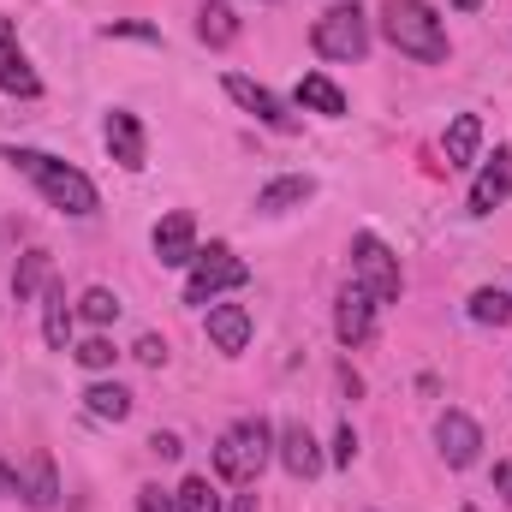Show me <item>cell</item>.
Listing matches in <instances>:
<instances>
[{
  "label": "cell",
  "mask_w": 512,
  "mask_h": 512,
  "mask_svg": "<svg viewBox=\"0 0 512 512\" xmlns=\"http://www.w3.org/2000/svg\"><path fill=\"white\" fill-rule=\"evenodd\" d=\"M0 161H12L54 209H66V215H96V185L78 173V167H66V161H54V155H42V149H0Z\"/></svg>",
  "instance_id": "6da1fadb"
},
{
  "label": "cell",
  "mask_w": 512,
  "mask_h": 512,
  "mask_svg": "<svg viewBox=\"0 0 512 512\" xmlns=\"http://www.w3.org/2000/svg\"><path fill=\"white\" fill-rule=\"evenodd\" d=\"M382 36L399 54L423 60V66H441L447 60V24L435 18L429 0H382Z\"/></svg>",
  "instance_id": "7a4b0ae2"
},
{
  "label": "cell",
  "mask_w": 512,
  "mask_h": 512,
  "mask_svg": "<svg viewBox=\"0 0 512 512\" xmlns=\"http://www.w3.org/2000/svg\"><path fill=\"white\" fill-rule=\"evenodd\" d=\"M268 453H274V429L262 417H245V423H233L215 441V471L227 483H256V471L268 465Z\"/></svg>",
  "instance_id": "3957f363"
},
{
  "label": "cell",
  "mask_w": 512,
  "mask_h": 512,
  "mask_svg": "<svg viewBox=\"0 0 512 512\" xmlns=\"http://www.w3.org/2000/svg\"><path fill=\"white\" fill-rule=\"evenodd\" d=\"M310 48L322 54V60H364L370 54V18L358 12V6H328L322 18H316V30H310Z\"/></svg>",
  "instance_id": "277c9868"
},
{
  "label": "cell",
  "mask_w": 512,
  "mask_h": 512,
  "mask_svg": "<svg viewBox=\"0 0 512 512\" xmlns=\"http://www.w3.org/2000/svg\"><path fill=\"white\" fill-rule=\"evenodd\" d=\"M245 280H251V268H245L239 256L227 251V245H209V251H197V262H191L185 304H215V292H233V286H245Z\"/></svg>",
  "instance_id": "5b68a950"
},
{
  "label": "cell",
  "mask_w": 512,
  "mask_h": 512,
  "mask_svg": "<svg viewBox=\"0 0 512 512\" xmlns=\"http://www.w3.org/2000/svg\"><path fill=\"white\" fill-rule=\"evenodd\" d=\"M352 268H358V286H364L376 304H393L399 286H405V280H399V256L387 251L376 233H358V239H352Z\"/></svg>",
  "instance_id": "8992f818"
},
{
  "label": "cell",
  "mask_w": 512,
  "mask_h": 512,
  "mask_svg": "<svg viewBox=\"0 0 512 512\" xmlns=\"http://www.w3.org/2000/svg\"><path fill=\"white\" fill-rule=\"evenodd\" d=\"M227 96H233L245 114H256V126H268V131H298V120L286 114V102H280L274 90H262L256 78H245V72H227Z\"/></svg>",
  "instance_id": "52a82bcc"
},
{
  "label": "cell",
  "mask_w": 512,
  "mask_h": 512,
  "mask_svg": "<svg viewBox=\"0 0 512 512\" xmlns=\"http://www.w3.org/2000/svg\"><path fill=\"white\" fill-rule=\"evenodd\" d=\"M435 441H441V459H447L453 471H465V465H477L483 429H477L465 411H441V417H435Z\"/></svg>",
  "instance_id": "ba28073f"
},
{
  "label": "cell",
  "mask_w": 512,
  "mask_h": 512,
  "mask_svg": "<svg viewBox=\"0 0 512 512\" xmlns=\"http://www.w3.org/2000/svg\"><path fill=\"white\" fill-rule=\"evenodd\" d=\"M334 334H340V346H364V340L376 334V298H370L364 286H346V292H340V304H334Z\"/></svg>",
  "instance_id": "9c48e42d"
},
{
  "label": "cell",
  "mask_w": 512,
  "mask_h": 512,
  "mask_svg": "<svg viewBox=\"0 0 512 512\" xmlns=\"http://www.w3.org/2000/svg\"><path fill=\"white\" fill-rule=\"evenodd\" d=\"M155 256H161V268H191L197 262V221H191V209H173L155 227Z\"/></svg>",
  "instance_id": "30bf717a"
},
{
  "label": "cell",
  "mask_w": 512,
  "mask_h": 512,
  "mask_svg": "<svg viewBox=\"0 0 512 512\" xmlns=\"http://www.w3.org/2000/svg\"><path fill=\"white\" fill-rule=\"evenodd\" d=\"M0 90L6 96H42V78L30 72V60H24V48H18V36H12V24L0 18Z\"/></svg>",
  "instance_id": "8fae6325"
},
{
  "label": "cell",
  "mask_w": 512,
  "mask_h": 512,
  "mask_svg": "<svg viewBox=\"0 0 512 512\" xmlns=\"http://www.w3.org/2000/svg\"><path fill=\"white\" fill-rule=\"evenodd\" d=\"M507 197H512V149H495V161L471 185V215H495Z\"/></svg>",
  "instance_id": "7c38bea8"
},
{
  "label": "cell",
  "mask_w": 512,
  "mask_h": 512,
  "mask_svg": "<svg viewBox=\"0 0 512 512\" xmlns=\"http://www.w3.org/2000/svg\"><path fill=\"white\" fill-rule=\"evenodd\" d=\"M209 340H215V352L239 358L251 346V310L245 304H209Z\"/></svg>",
  "instance_id": "4fadbf2b"
},
{
  "label": "cell",
  "mask_w": 512,
  "mask_h": 512,
  "mask_svg": "<svg viewBox=\"0 0 512 512\" xmlns=\"http://www.w3.org/2000/svg\"><path fill=\"white\" fill-rule=\"evenodd\" d=\"M280 465H286L292 477H316V471H322L316 435H310L304 423H286V429H280Z\"/></svg>",
  "instance_id": "5bb4252c"
},
{
  "label": "cell",
  "mask_w": 512,
  "mask_h": 512,
  "mask_svg": "<svg viewBox=\"0 0 512 512\" xmlns=\"http://www.w3.org/2000/svg\"><path fill=\"white\" fill-rule=\"evenodd\" d=\"M18 495L36 512H48L60 501V477H54V459H48V453H30V465H24V477H18Z\"/></svg>",
  "instance_id": "9a60e30c"
},
{
  "label": "cell",
  "mask_w": 512,
  "mask_h": 512,
  "mask_svg": "<svg viewBox=\"0 0 512 512\" xmlns=\"http://www.w3.org/2000/svg\"><path fill=\"white\" fill-rule=\"evenodd\" d=\"M108 149H114L120 167L137 173V167H143V120L126 114V108H114V114H108Z\"/></svg>",
  "instance_id": "2e32d148"
},
{
  "label": "cell",
  "mask_w": 512,
  "mask_h": 512,
  "mask_svg": "<svg viewBox=\"0 0 512 512\" xmlns=\"http://www.w3.org/2000/svg\"><path fill=\"white\" fill-rule=\"evenodd\" d=\"M310 197H316V179H310V173H286V179H274V185L256 191V209H262V215H280V209H298V203H310Z\"/></svg>",
  "instance_id": "e0dca14e"
},
{
  "label": "cell",
  "mask_w": 512,
  "mask_h": 512,
  "mask_svg": "<svg viewBox=\"0 0 512 512\" xmlns=\"http://www.w3.org/2000/svg\"><path fill=\"white\" fill-rule=\"evenodd\" d=\"M42 340H48L54 352L72 346V304H66V286H54V280H48V292H42Z\"/></svg>",
  "instance_id": "ac0fdd59"
},
{
  "label": "cell",
  "mask_w": 512,
  "mask_h": 512,
  "mask_svg": "<svg viewBox=\"0 0 512 512\" xmlns=\"http://www.w3.org/2000/svg\"><path fill=\"white\" fill-rule=\"evenodd\" d=\"M197 36H203L209 48L239 42V12H233L227 0H203V12H197Z\"/></svg>",
  "instance_id": "d6986e66"
},
{
  "label": "cell",
  "mask_w": 512,
  "mask_h": 512,
  "mask_svg": "<svg viewBox=\"0 0 512 512\" xmlns=\"http://www.w3.org/2000/svg\"><path fill=\"white\" fill-rule=\"evenodd\" d=\"M298 108L340 120V114H346V96H340V84H328L322 72H304V78H298Z\"/></svg>",
  "instance_id": "ffe728a7"
},
{
  "label": "cell",
  "mask_w": 512,
  "mask_h": 512,
  "mask_svg": "<svg viewBox=\"0 0 512 512\" xmlns=\"http://www.w3.org/2000/svg\"><path fill=\"white\" fill-rule=\"evenodd\" d=\"M477 143H483V120L477 114H453V126H447V167H471Z\"/></svg>",
  "instance_id": "44dd1931"
},
{
  "label": "cell",
  "mask_w": 512,
  "mask_h": 512,
  "mask_svg": "<svg viewBox=\"0 0 512 512\" xmlns=\"http://www.w3.org/2000/svg\"><path fill=\"white\" fill-rule=\"evenodd\" d=\"M84 411L96 417V423H126L131 417V393L120 382H96L84 393Z\"/></svg>",
  "instance_id": "7402d4cb"
},
{
  "label": "cell",
  "mask_w": 512,
  "mask_h": 512,
  "mask_svg": "<svg viewBox=\"0 0 512 512\" xmlns=\"http://www.w3.org/2000/svg\"><path fill=\"white\" fill-rule=\"evenodd\" d=\"M48 280H54L48 251H24V256H18V268H12V292H18V304H24V298H36V292H48Z\"/></svg>",
  "instance_id": "603a6c76"
},
{
  "label": "cell",
  "mask_w": 512,
  "mask_h": 512,
  "mask_svg": "<svg viewBox=\"0 0 512 512\" xmlns=\"http://www.w3.org/2000/svg\"><path fill=\"white\" fill-rule=\"evenodd\" d=\"M471 316H477V322H489V328H507V322H512V292H501V286L471 292Z\"/></svg>",
  "instance_id": "cb8c5ba5"
},
{
  "label": "cell",
  "mask_w": 512,
  "mask_h": 512,
  "mask_svg": "<svg viewBox=\"0 0 512 512\" xmlns=\"http://www.w3.org/2000/svg\"><path fill=\"white\" fill-rule=\"evenodd\" d=\"M173 512H221V495L209 477H185L179 495H173Z\"/></svg>",
  "instance_id": "d4e9b609"
},
{
  "label": "cell",
  "mask_w": 512,
  "mask_h": 512,
  "mask_svg": "<svg viewBox=\"0 0 512 512\" xmlns=\"http://www.w3.org/2000/svg\"><path fill=\"white\" fill-rule=\"evenodd\" d=\"M78 316H84V322H96V328H108V322L120 316V298H114L108 286H90V292L78 298Z\"/></svg>",
  "instance_id": "484cf974"
},
{
  "label": "cell",
  "mask_w": 512,
  "mask_h": 512,
  "mask_svg": "<svg viewBox=\"0 0 512 512\" xmlns=\"http://www.w3.org/2000/svg\"><path fill=\"white\" fill-rule=\"evenodd\" d=\"M72 358H78L84 370H114V358H120V352H114V340H102V334H90V340H84V346H78Z\"/></svg>",
  "instance_id": "4316f807"
},
{
  "label": "cell",
  "mask_w": 512,
  "mask_h": 512,
  "mask_svg": "<svg viewBox=\"0 0 512 512\" xmlns=\"http://www.w3.org/2000/svg\"><path fill=\"white\" fill-rule=\"evenodd\" d=\"M131 352H137V364H149V370H155V364H167V340H155V334H143Z\"/></svg>",
  "instance_id": "83f0119b"
},
{
  "label": "cell",
  "mask_w": 512,
  "mask_h": 512,
  "mask_svg": "<svg viewBox=\"0 0 512 512\" xmlns=\"http://www.w3.org/2000/svg\"><path fill=\"white\" fill-rule=\"evenodd\" d=\"M358 459V435H352V423H340V435H334V465H352Z\"/></svg>",
  "instance_id": "f1b7e54d"
},
{
  "label": "cell",
  "mask_w": 512,
  "mask_h": 512,
  "mask_svg": "<svg viewBox=\"0 0 512 512\" xmlns=\"http://www.w3.org/2000/svg\"><path fill=\"white\" fill-rule=\"evenodd\" d=\"M137 512H173V495H161V489L149 483V489H137Z\"/></svg>",
  "instance_id": "f546056e"
},
{
  "label": "cell",
  "mask_w": 512,
  "mask_h": 512,
  "mask_svg": "<svg viewBox=\"0 0 512 512\" xmlns=\"http://www.w3.org/2000/svg\"><path fill=\"white\" fill-rule=\"evenodd\" d=\"M102 36H137V42H161V30H155V24H108Z\"/></svg>",
  "instance_id": "4dcf8cb0"
},
{
  "label": "cell",
  "mask_w": 512,
  "mask_h": 512,
  "mask_svg": "<svg viewBox=\"0 0 512 512\" xmlns=\"http://www.w3.org/2000/svg\"><path fill=\"white\" fill-rule=\"evenodd\" d=\"M149 453H155V459H179L185 447H179V435H149Z\"/></svg>",
  "instance_id": "1f68e13d"
},
{
  "label": "cell",
  "mask_w": 512,
  "mask_h": 512,
  "mask_svg": "<svg viewBox=\"0 0 512 512\" xmlns=\"http://www.w3.org/2000/svg\"><path fill=\"white\" fill-rule=\"evenodd\" d=\"M495 489L512 501V465H495Z\"/></svg>",
  "instance_id": "d6a6232c"
},
{
  "label": "cell",
  "mask_w": 512,
  "mask_h": 512,
  "mask_svg": "<svg viewBox=\"0 0 512 512\" xmlns=\"http://www.w3.org/2000/svg\"><path fill=\"white\" fill-rule=\"evenodd\" d=\"M0 495H18V471L12 465H0Z\"/></svg>",
  "instance_id": "836d02e7"
},
{
  "label": "cell",
  "mask_w": 512,
  "mask_h": 512,
  "mask_svg": "<svg viewBox=\"0 0 512 512\" xmlns=\"http://www.w3.org/2000/svg\"><path fill=\"white\" fill-rule=\"evenodd\" d=\"M453 6H459V12H477V6H483V0H453Z\"/></svg>",
  "instance_id": "e575fe53"
},
{
  "label": "cell",
  "mask_w": 512,
  "mask_h": 512,
  "mask_svg": "<svg viewBox=\"0 0 512 512\" xmlns=\"http://www.w3.org/2000/svg\"><path fill=\"white\" fill-rule=\"evenodd\" d=\"M465 512H477V507H465Z\"/></svg>",
  "instance_id": "d590c367"
}]
</instances>
